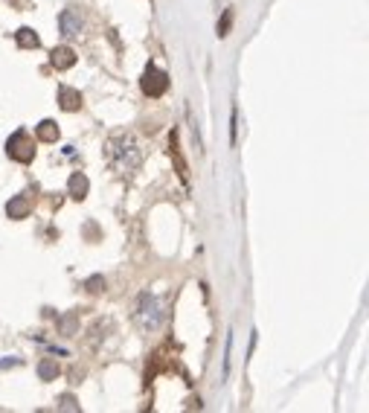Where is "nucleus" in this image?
Masks as SVG:
<instances>
[{
  "label": "nucleus",
  "instance_id": "obj_13",
  "mask_svg": "<svg viewBox=\"0 0 369 413\" xmlns=\"http://www.w3.org/2000/svg\"><path fill=\"white\" fill-rule=\"evenodd\" d=\"M230 24H233V9H224L221 24H218V35H221V38H224L227 33H230Z\"/></svg>",
  "mask_w": 369,
  "mask_h": 413
},
{
  "label": "nucleus",
  "instance_id": "obj_8",
  "mask_svg": "<svg viewBox=\"0 0 369 413\" xmlns=\"http://www.w3.org/2000/svg\"><path fill=\"white\" fill-rule=\"evenodd\" d=\"M88 187H91V183H88V178H84L82 172H73V175H70L67 190H70V195H73L76 201H82V198L88 195Z\"/></svg>",
  "mask_w": 369,
  "mask_h": 413
},
{
  "label": "nucleus",
  "instance_id": "obj_9",
  "mask_svg": "<svg viewBox=\"0 0 369 413\" xmlns=\"http://www.w3.org/2000/svg\"><path fill=\"white\" fill-rule=\"evenodd\" d=\"M6 212H9V219H23L26 212H30V198H26V195H15L6 204Z\"/></svg>",
  "mask_w": 369,
  "mask_h": 413
},
{
  "label": "nucleus",
  "instance_id": "obj_7",
  "mask_svg": "<svg viewBox=\"0 0 369 413\" xmlns=\"http://www.w3.org/2000/svg\"><path fill=\"white\" fill-rule=\"evenodd\" d=\"M59 102H62L64 111H79V108H82V96H79V91L62 84V88H59Z\"/></svg>",
  "mask_w": 369,
  "mask_h": 413
},
{
  "label": "nucleus",
  "instance_id": "obj_1",
  "mask_svg": "<svg viewBox=\"0 0 369 413\" xmlns=\"http://www.w3.org/2000/svg\"><path fill=\"white\" fill-rule=\"evenodd\" d=\"M111 158L122 172H131V169L140 166V158H143V154H140L137 140L131 134H120V137L111 140Z\"/></svg>",
  "mask_w": 369,
  "mask_h": 413
},
{
  "label": "nucleus",
  "instance_id": "obj_10",
  "mask_svg": "<svg viewBox=\"0 0 369 413\" xmlns=\"http://www.w3.org/2000/svg\"><path fill=\"white\" fill-rule=\"evenodd\" d=\"M35 134H38L41 143H55V140H59V125H55L53 120H44V122H38Z\"/></svg>",
  "mask_w": 369,
  "mask_h": 413
},
{
  "label": "nucleus",
  "instance_id": "obj_14",
  "mask_svg": "<svg viewBox=\"0 0 369 413\" xmlns=\"http://www.w3.org/2000/svg\"><path fill=\"white\" fill-rule=\"evenodd\" d=\"M59 407H62V410H79V405H76L70 396H62V398H59Z\"/></svg>",
  "mask_w": 369,
  "mask_h": 413
},
{
  "label": "nucleus",
  "instance_id": "obj_5",
  "mask_svg": "<svg viewBox=\"0 0 369 413\" xmlns=\"http://www.w3.org/2000/svg\"><path fill=\"white\" fill-rule=\"evenodd\" d=\"M59 24H62V33H64L67 38H76V35L84 30V18H82L79 6H70V9H64Z\"/></svg>",
  "mask_w": 369,
  "mask_h": 413
},
{
  "label": "nucleus",
  "instance_id": "obj_3",
  "mask_svg": "<svg viewBox=\"0 0 369 413\" xmlns=\"http://www.w3.org/2000/svg\"><path fill=\"white\" fill-rule=\"evenodd\" d=\"M6 154L12 160H18V163H30L35 158V143H32V137L23 131H15L9 140H6Z\"/></svg>",
  "mask_w": 369,
  "mask_h": 413
},
{
  "label": "nucleus",
  "instance_id": "obj_12",
  "mask_svg": "<svg viewBox=\"0 0 369 413\" xmlns=\"http://www.w3.org/2000/svg\"><path fill=\"white\" fill-rule=\"evenodd\" d=\"M38 376L41 381H53L55 376H59V364H55V358H44L38 364Z\"/></svg>",
  "mask_w": 369,
  "mask_h": 413
},
{
  "label": "nucleus",
  "instance_id": "obj_2",
  "mask_svg": "<svg viewBox=\"0 0 369 413\" xmlns=\"http://www.w3.org/2000/svg\"><path fill=\"white\" fill-rule=\"evenodd\" d=\"M163 306L160 300L154 294H140V300H137V320L143 329L154 332V329H160V323H163Z\"/></svg>",
  "mask_w": 369,
  "mask_h": 413
},
{
  "label": "nucleus",
  "instance_id": "obj_4",
  "mask_svg": "<svg viewBox=\"0 0 369 413\" xmlns=\"http://www.w3.org/2000/svg\"><path fill=\"white\" fill-rule=\"evenodd\" d=\"M143 93L146 96H151V99H158V96H163L166 91H169V76L163 73L160 67H149L146 73H143Z\"/></svg>",
  "mask_w": 369,
  "mask_h": 413
},
{
  "label": "nucleus",
  "instance_id": "obj_6",
  "mask_svg": "<svg viewBox=\"0 0 369 413\" xmlns=\"http://www.w3.org/2000/svg\"><path fill=\"white\" fill-rule=\"evenodd\" d=\"M50 62H53L55 70H70V67L76 64V53L70 50V47H55L50 53Z\"/></svg>",
  "mask_w": 369,
  "mask_h": 413
},
{
  "label": "nucleus",
  "instance_id": "obj_11",
  "mask_svg": "<svg viewBox=\"0 0 369 413\" xmlns=\"http://www.w3.org/2000/svg\"><path fill=\"white\" fill-rule=\"evenodd\" d=\"M38 44H41V38L35 35V30H30V26L18 30V47H23V50H35Z\"/></svg>",
  "mask_w": 369,
  "mask_h": 413
}]
</instances>
